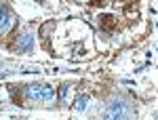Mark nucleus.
Returning <instances> with one entry per match:
<instances>
[{
    "instance_id": "f03ea898",
    "label": "nucleus",
    "mask_w": 158,
    "mask_h": 120,
    "mask_svg": "<svg viewBox=\"0 0 158 120\" xmlns=\"http://www.w3.org/2000/svg\"><path fill=\"white\" fill-rule=\"evenodd\" d=\"M11 25V11L6 4H0V32H6Z\"/></svg>"
},
{
    "instance_id": "39448f33",
    "label": "nucleus",
    "mask_w": 158,
    "mask_h": 120,
    "mask_svg": "<svg viewBox=\"0 0 158 120\" xmlns=\"http://www.w3.org/2000/svg\"><path fill=\"white\" fill-rule=\"evenodd\" d=\"M86 106H89V95H78V97H76V103H74V108L78 110V112L86 110Z\"/></svg>"
},
{
    "instance_id": "6e6552de",
    "label": "nucleus",
    "mask_w": 158,
    "mask_h": 120,
    "mask_svg": "<svg viewBox=\"0 0 158 120\" xmlns=\"http://www.w3.org/2000/svg\"><path fill=\"white\" fill-rule=\"evenodd\" d=\"M112 27H114V17L106 15L103 17V30H112Z\"/></svg>"
},
{
    "instance_id": "7ed1b4c3",
    "label": "nucleus",
    "mask_w": 158,
    "mask_h": 120,
    "mask_svg": "<svg viewBox=\"0 0 158 120\" xmlns=\"http://www.w3.org/2000/svg\"><path fill=\"white\" fill-rule=\"evenodd\" d=\"M40 97H42V86L40 84H30L25 89V99L27 101H40Z\"/></svg>"
},
{
    "instance_id": "f257e3e1",
    "label": "nucleus",
    "mask_w": 158,
    "mask_h": 120,
    "mask_svg": "<svg viewBox=\"0 0 158 120\" xmlns=\"http://www.w3.org/2000/svg\"><path fill=\"white\" fill-rule=\"evenodd\" d=\"M122 116H127V103L120 99L112 101L110 108L106 110V118H122Z\"/></svg>"
},
{
    "instance_id": "423d86ee",
    "label": "nucleus",
    "mask_w": 158,
    "mask_h": 120,
    "mask_svg": "<svg viewBox=\"0 0 158 120\" xmlns=\"http://www.w3.org/2000/svg\"><path fill=\"white\" fill-rule=\"evenodd\" d=\"M55 99V91L51 89V86H42V97H40V101H47V103H51Z\"/></svg>"
},
{
    "instance_id": "20e7f679",
    "label": "nucleus",
    "mask_w": 158,
    "mask_h": 120,
    "mask_svg": "<svg viewBox=\"0 0 158 120\" xmlns=\"http://www.w3.org/2000/svg\"><path fill=\"white\" fill-rule=\"evenodd\" d=\"M32 47H34V36H32V34H23V36L17 40V48L23 51V53H27Z\"/></svg>"
},
{
    "instance_id": "0eeeda50",
    "label": "nucleus",
    "mask_w": 158,
    "mask_h": 120,
    "mask_svg": "<svg viewBox=\"0 0 158 120\" xmlns=\"http://www.w3.org/2000/svg\"><path fill=\"white\" fill-rule=\"evenodd\" d=\"M68 95H70V86H68V84H61L59 86V101L61 103L68 101Z\"/></svg>"
}]
</instances>
